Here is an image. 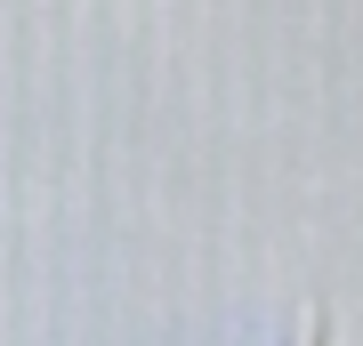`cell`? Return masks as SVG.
<instances>
[{
    "label": "cell",
    "instance_id": "obj_1",
    "mask_svg": "<svg viewBox=\"0 0 363 346\" xmlns=\"http://www.w3.org/2000/svg\"><path fill=\"white\" fill-rule=\"evenodd\" d=\"M291 346H331V338H323V330H298V338H291Z\"/></svg>",
    "mask_w": 363,
    "mask_h": 346
}]
</instances>
